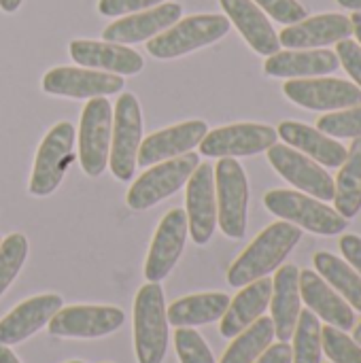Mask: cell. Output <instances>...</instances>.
<instances>
[{"instance_id": "cell-1", "label": "cell", "mask_w": 361, "mask_h": 363, "mask_svg": "<svg viewBox=\"0 0 361 363\" xmlns=\"http://www.w3.org/2000/svg\"><path fill=\"white\" fill-rule=\"evenodd\" d=\"M302 238V230L289 221H277L255 236L228 270V283L236 289L274 272Z\"/></svg>"}, {"instance_id": "cell-2", "label": "cell", "mask_w": 361, "mask_h": 363, "mask_svg": "<svg viewBox=\"0 0 361 363\" xmlns=\"http://www.w3.org/2000/svg\"><path fill=\"white\" fill-rule=\"evenodd\" d=\"M168 351V319L160 283H147L134 298V353L138 363H162Z\"/></svg>"}, {"instance_id": "cell-3", "label": "cell", "mask_w": 361, "mask_h": 363, "mask_svg": "<svg viewBox=\"0 0 361 363\" xmlns=\"http://www.w3.org/2000/svg\"><path fill=\"white\" fill-rule=\"evenodd\" d=\"M230 19L226 15H189L179 19L162 34L149 38L147 51L157 60H172L187 55L196 49L217 43L230 32Z\"/></svg>"}, {"instance_id": "cell-4", "label": "cell", "mask_w": 361, "mask_h": 363, "mask_svg": "<svg viewBox=\"0 0 361 363\" xmlns=\"http://www.w3.org/2000/svg\"><path fill=\"white\" fill-rule=\"evenodd\" d=\"M264 204L281 221H289L300 230L319 236H334L347 228V219L338 215L336 208L302 191L272 189L264 196Z\"/></svg>"}, {"instance_id": "cell-5", "label": "cell", "mask_w": 361, "mask_h": 363, "mask_svg": "<svg viewBox=\"0 0 361 363\" xmlns=\"http://www.w3.org/2000/svg\"><path fill=\"white\" fill-rule=\"evenodd\" d=\"M217 225L228 238H243L247 232L249 183L245 168L234 157H221L215 166Z\"/></svg>"}, {"instance_id": "cell-6", "label": "cell", "mask_w": 361, "mask_h": 363, "mask_svg": "<svg viewBox=\"0 0 361 363\" xmlns=\"http://www.w3.org/2000/svg\"><path fill=\"white\" fill-rule=\"evenodd\" d=\"M200 157L196 153H185L160 164H153L147 172H143L130 187L126 196V204L132 211H147L155 206L157 202L170 198L174 191H179L191 177V172L198 168Z\"/></svg>"}, {"instance_id": "cell-7", "label": "cell", "mask_w": 361, "mask_h": 363, "mask_svg": "<svg viewBox=\"0 0 361 363\" xmlns=\"http://www.w3.org/2000/svg\"><path fill=\"white\" fill-rule=\"evenodd\" d=\"M143 143V115L134 94H121L113 113L109 166L115 179L130 181L136 172L138 147Z\"/></svg>"}, {"instance_id": "cell-8", "label": "cell", "mask_w": 361, "mask_h": 363, "mask_svg": "<svg viewBox=\"0 0 361 363\" xmlns=\"http://www.w3.org/2000/svg\"><path fill=\"white\" fill-rule=\"evenodd\" d=\"M74 128L68 121H60L57 125H53L47 136L43 138L38 151H36V160H34V168H32V177H30V194L32 196H49L57 189V185L62 183L66 170L70 168L74 155Z\"/></svg>"}, {"instance_id": "cell-9", "label": "cell", "mask_w": 361, "mask_h": 363, "mask_svg": "<svg viewBox=\"0 0 361 363\" xmlns=\"http://www.w3.org/2000/svg\"><path fill=\"white\" fill-rule=\"evenodd\" d=\"M113 108L106 98H91L81 113L79 162L87 177H100L109 164Z\"/></svg>"}, {"instance_id": "cell-10", "label": "cell", "mask_w": 361, "mask_h": 363, "mask_svg": "<svg viewBox=\"0 0 361 363\" xmlns=\"http://www.w3.org/2000/svg\"><path fill=\"white\" fill-rule=\"evenodd\" d=\"M268 162L298 191L309 194L321 202L334 200V179L326 172L321 164L296 151L294 147L274 143L268 149Z\"/></svg>"}, {"instance_id": "cell-11", "label": "cell", "mask_w": 361, "mask_h": 363, "mask_svg": "<svg viewBox=\"0 0 361 363\" xmlns=\"http://www.w3.org/2000/svg\"><path fill=\"white\" fill-rule=\"evenodd\" d=\"M283 94L302 108L309 111H343L361 104V89L345 79L336 77H311L289 79L283 85Z\"/></svg>"}, {"instance_id": "cell-12", "label": "cell", "mask_w": 361, "mask_h": 363, "mask_svg": "<svg viewBox=\"0 0 361 363\" xmlns=\"http://www.w3.org/2000/svg\"><path fill=\"white\" fill-rule=\"evenodd\" d=\"M279 140L272 125L266 123H232L206 132L198 145L206 157H249L268 151Z\"/></svg>"}, {"instance_id": "cell-13", "label": "cell", "mask_w": 361, "mask_h": 363, "mask_svg": "<svg viewBox=\"0 0 361 363\" xmlns=\"http://www.w3.org/2000/svg\"><path fill=\"white\" fill-rule=\"evenodd\" d=\"M126 321V315L117 306H62L51 321L47 323V330L51 336L57 338H81V340H94L109 336L117 332Z\"/></svg>"}, {"instance_id": "cell-14", "label": "cell", "mask_w": 361, "mask_h": 363, "mask_svg": "<svg viewBox=\"0 0 361 363\" xmlns=\"http://www.w3.org/2000/svg\"><path fill=\"white\" fill-rule=\"evenodd\" d=\"M43 89L51 96L74 100H91L117 94L123 89V77L113 72H98L91 68L57 66L43 77Z\"/></svg>"}, {"instance_id": "cell-15", "label": "cell", "mask_w": 361, "mask_h": 363, "mask_svg": "<svg viewBox=\"0 0 361 363\" xmlns=\"http://www.w3.org/2000/svg\"><path fill=\"white\" fill-rule=\"evenodd\" d=\"M187 215L183 208H172L164 215V219L160 221L147 262H145V279L149 283H160L164 281L172 268L177 266L183 249H185V240H187Z\"/></svg>"}, {"instance_id": "cell-16", "label": "cell", "mask_w": 361, "mask_h": 363, "mask_svg": "<svg viewBox=\"0 0 361 363\" xmlns=\"http://www.w3.org/2000/svg\"><path fill=\"white\" fill-rule=\"evenodd\" d=\"M187 225L196 245H206L217 228V196H215V168L211 164H198L189 177L185 191Z\"/></svg>"}, {"instance_id": "cell-17", "label": "cell", "mask_w": 361, "mask_h": 363, "mask_svg": "<svg viewBox=\"0 0 361 363\" xmlns=\"http://www.w3.org/2000/svg\"><path fill=\"white\" fill-rule=\"evenodd\" d=\"M181 13H183V6L179 2H164L153 9L132 13V15L121 17L119 21H113L111 26L104 28L102 38L109 43H117V45L140 43L168 30L172 23L181 19Z\"/></svg>"}, {"instance_id": "cell-18", "label": "cell", "mask_w": 361, "mask_h": 363, "mask_svg": "<svg viewBox=\"0 0 361 363\" xmlns=\"http://www.w3.org/2000/svg\"><path fill=\"white\" fill-rule=\"evenodd\" d=\"M206 132H209V128H206V121H202V119L183 121V123H177L162 132H155L140 143L136 164L147 168L157 162H166V160L185 155L202 143Z\"/></svg>"}, {"instance_id": "cell-19", "label": "cell", "mask_w": 361, "mask_h": 363, "mask_svg": "<svg viewBox=\"0 0 361 363\" xmlns=\"http://www.w3.org/2000/svg\"><path fill=\"white\" fill-rule=\"evenodd\" d=\"M351 34L353 26L347 15L323 13L287 26L279 34V43L287 49H321L326 45L351 38Z\"/></svg>"}, {"instance_id": "cell-20", "label": "cell", "mask_w": 361, "mask_h": 363, "mask_svg": "<svg viewBox=\"0 0 361 363\" xmlns=\"http://www.w3.org/2000/svg\"><path fill=\"white\" fill-rule=\"evenodd\" d=\"M70 57L83 68L113 72L119 77L138 74L145 66V60L134 49L109 40L77 38L70 43Z\"/></svg>"}, {"instance_id": "cell-21", "label": "cell", "mask_w": 361, "mask_h": 363, "mask_svg": "<svg viewBox=\"0 0 361 363\" xmlns=\"http://www.w3.org/2000/svg\"><path fill=\"white\" fill-rule=\"evenodd\" d=\"M300 298L306 308L328 325L343 332H349L355 325V311L315 270H300Z\"/></svg>"}, {"instance_id": "cell-22", "label": "cell", "mask_w": 361, "mask_h": 363, "mask_svg": "<svg viewBox=\"0 0 361 363\" xmlns=\"http://www.w3.org/2000/svg\"><path fill=\"white\" fill-rule=\"evenodd\" d=\"M60 308L62 298L55 294L36 296L17 304L6 317L0 319V345L11 347L28 340L38 330H43Z\"/></svg>"}, {"instance_id": "cell-23", "label": "cell", "mask_w": 361, "mask_h": 363, "mask_svg": "<svg viewBox=\"0 0 361 363\" xmlns=\"http://www.w3.org/2000/svg\"><path fill=\"white\" fill-rule=\"evenodd\" d=\"M270 313L274 323V336L281 342H289L302 311L300 298V270L294 264H285L277 268L272 279V296H270Z\"/></svg>"}, {"instance_id": "cell-24", "label": "cell", "mask_w": 361, "mask_h": 363, "mask_svg": "<svg viewBox=\"0 0 361 363\" xmlns=\"http://www.w3.org/2000/svg\"><path fill=\"white\" fill-rule=\"evenodd\" d=\"M230 23L243 34L247 45L260 55H274L281 51L279 34L268 21L266 13L253 0H219Z\"/></svg>"}, {"instance_id": "cell-25", "label": "cell", "mask_w": 361, "mask_h": 363, "mask_svg": "<svg viewBox=\"0 0 361 363\" xmlns=\"http://www.w3.org/2000/svg\"><path fill=\"white\" fill-rule=\"evenodd\" d=\"M338 66V55L330 49H287L268 55L264 72L279 79H311L336 72Z\"/></svg>"}, {"instance_id": "cell-26", "label": "cell", "mask_w": 361, "mask_h": 363, "mask_svg": "<svg viewBox=\"0 0 361 363\" xmlns=\"http://www.w3.org/2000/svg\"><path fill=\"white\" fill-rule=\"evenodd\" d=\"M277 134L285 140V145L294 147L296 151L304 153L306 157L315 160L326 168L343 166L347 157V147L334 140L332 136L323 134L317 128H311L300 121H283L279 123Z\"/></svg>"}, {"instance_id": "cell-27", "label": "cell", "mask_w": 361, "mask_h": 363, "mask_svg": "<svg viewBox=\"0 0 361 363\" xmlns=\"http://www.w3.org/2000/svg\"><path fill=\"white\" fill-rule=\"evenodd\" d=\"M272 296V279L264 277L257 279L240 289V294L230 300L228 311L221 317L219 332L223 338H234L243 330H247L251 323H255L260 317H264Z\"/></svg>"}, {"instance_id": "cell-28", "label": "cell", "mask_w": 361, "mask_h": 363, "mask_svg": "<svg viewBox=\"0 0 361 363\" xmlns=\"http://www.w3.org/2000/svg\"><path fill=\"white\" fill-rule=\"evenodd\" d=\"M230 306L228 294L211 291V294H196L181 298L172 302L166 308L168 325L174 328H196V325H209L223 317V313Z\"/></svg>"}, {"instance_id": "cell-29", "label": "cell", "mask_w": 361, "mask_h": 363, "mask_svg": "<svg viewBox=\"0 0 361 363\" xmlns=\"http://www.w3.org/2000/svg\"><path fill=\"white\" fill-rule=\"evenodd\" d=\"M334 208L347 221L361 211V138H355L334 181Z\"/></svg>"}, {"instance_id": "cell-30", "label": "cell", "mask_w": 361, "mask_h": 363, "mask_svg": "<svg viewBox=\"0 0 361 363\" xmlns=\"http://www.w3.org/2000/svg\"><path fill=\"white\" fill-rule=\"evenodd\" d=\"M315 270L319 277H323L328 281V285L338 291L347 304L361 313V277L340 257H336L334 253L328 251H319L313 257Z\"/></svg>"}, {"instance_id": "cell-31", "label": "cell", "mask_w": 361, "mask_h": 363, "mask_svg": "<svg viewBox=\"0 0 361 363\" xmlns=\"http://www.w3.org/2000/svg\"><path fill=\"white\" fill-rule=\"evenodd\" d=\"M274 340V323L270 317H260L226 349L219 363H253Z\"/></svg>"}, {"instance_id": "cell-32", "label": "cell", "mask_w": 361, "mask_h": 363, "mask_svg": "<svg viewBox=\"0 0 361 363\" xmlns=\"http://www.w3.org/2000/svg\"><path fill=\"white\" fill-rule=\"evenodd\" d=\"M291 340V363H321V323L315 313L300 311Z\"/></svg>"}, {"instance_id": "cell-33", "label": "cell", "mask_w": 361, "mask_h": 363, "mask_svg": "<svg viewBox=\"0 0 361 363\" xmlns=\"http://www.w3.org/2000/svg\"><path fill=\"white\" fill-rule=\"evenodd\" d=\"M28 257V240L23 234H11L0 242V296L11 287Z\"/></svg>"}, {"instance_id": "cell-34", "label": "cell", "mask_w": 361, "mask_h": 363, "mask_svg": "<svg viewBox=\"0 0 361 363\" xmlns=\"http://www.w3.org/2000/svg\"><path fill=\"white\" fill-rule=\"evenodd\" d=\"M321 349L332 363H361V347L338 328H321Z\"/></svg>"}, {"instance_id": "cell-35", "label": "cell", "mask_w": 361, "mask_h": 363, "mask_svg": "<svg viewBox=\"0 0 361 363\" xmlns=\"http://www.w3.org/2000/svg\"><path fill=\"white\" fill-rule=\"evenodd\" d=\"M317 130L332 138H361V104L326 113L317 121Z\"/></svg>"}, {"instance_id": "cell-36", "label": "cell", "mask_w": 361, "mask_h": 363, "mask_svg": "<svg viewBox=\"0 0 361 363\" xmlns=\"http://www.w3.org/2000/svg\"><path fill=\"white\" fill-rule=\"evenodd\" d=\"M174 349L181 363H215V357L204 338L191 328H177Z\"/></svg>"}, {"instance_id": "cell-37", "label": "cell", "mask_w": 361, "mask_h": 363, "mask_svg": "<svg viewBox=\"0 0 361 363\" xmlns=\"http://www.w3.org/2000/svg\"><path fill=\"white\" fill-rule=\"evenodd\" d=\"M262 11H266L274 21L285 26L306 19V9L298 0H253Z\"/></svg>"}, {"instance_id": "cell-38", "label": "cell", "mask_w": 361, "mask_h": 363, "mask_svg": "<svg viewBox=\"0 0 361 363\" xmlns=\"http://www.w3.org/2000/svg\"><path fill=\"white\" fill-rule=\"evenodd\" d=\"M162 2L164 0H98V11L104 17H123L153 9Z\"/></svg>"}, {"instance_id": "cell-39", "label": "cell", "mask_w": 361, "mask_h": 363, "mask_svg": "<svg viewBox=\"0 0 361 363\" xmlns=\"http://www.w3.org/2000/svg\"><path fill=\"white\" fill-rule=\"evenodd\" d=\"M336 55L338 62L345 66V70L351 74L355 85L361 89V45L353 38H345L336 43Z\"/></svg>"}, {"instance_id": "cell-40", "label": "cell", "mask_w": 361, "mask_h": 363, "mask_svg": "<svg viewBox=\"0 0 361 363\" xmlns=\"http://www.w3.org/2000/svg\"><path fill=\"white\" fill-rule=\"evenodd\" d=\"M340 253L345 262L361 277V236L357 234H347L340 238Z\"/></svg>"}, {"instance_id": "cell-41", "label": "cell", "mask_w": 361, "mask_h": 363, "mask_svg": "<svg viewBox=\"0 0 361 363\" xmlns=\"http://www.w3.org/2000/svg\"><path fill=\"white\" fill-rule=\"evenodd\" d=\"M253 363H291V345L279 340L277 345H270Z\"/></svg>"}, {"instance_id": "cell-42", "label": "cell", "mask_w": 361, "mask_h": 363, "mask_svg": "<svg viewBox=\"0 0 361 363\" xmlns=\"http://www.w3.org/2000/svg\"><path fill=\"white\" fill-rule=\"evenodd\" d=\"M349 19H351V26H353V34H355L357 43L361 45V11H355Z\"/></svg>"}, {"instance_id": "cell-43", "label": "cell", "mask_w": 361, "mask_h": 363, "mask_svg": "<svg viewBox=\"0 0 361 363\" xmlns=\"http://www.w3.org/2000/svg\"><path fill=\"white\" fill-rule=\"evenodd\" d=\"M0 363H19V359L15 357V353L9 347L0 345Z\"/></svg>"}, {"instance_id": "cell-44", "label": "cell", "mask_w": 361, "mask_h": 363, "mask_svg": "<svg viewBox=\"0 0 361 363\" xmlns=\"http://www.w3.org/2000/svg\"><path fill=\"white\" fill-rule=\"evenodd\" d=\"M21 2H23V0H0V9H2L4 13H15V11L21 6Z\"/></svg>"}, {"instance_id": "cell-45", "label": "cell", "mask_w": 361, "mask_h": 363, "mask_svg": "<svg viewBox=\"0 0 361 363\" xmlns=\"http://www.w3.org/2000/svg\"><path fill=\"white\" fill-rule=\"evenodd\" d=\"M340 6L351 9V11H361V0H336Z\"/></svg>"}, {"instance_id": "cell-46", "label": "cell", "mask_w": 361, "mask_h": 363, "mask_svg": "<svg viewBox=\"0 0 361 363\" xmlns=\"http://www.w3.org/2000/svg\"><path fill=\"white\" fill-rule=\"evenodd\" d=\"M353 340L361 347V323L360 325H353Z\"/></svg>"}, {"instance_id": "cell-47", "label": "cell", "mask_w": 361, "mask_h": 363, "mask_svg": "<svg viewBox=\"0 0 361 363\" xmlns=\"http://www.w3.org/2000/svg\"><path fill=\"white\" fill-rule=\"evenodd\" d=\"M68 363H85V362H68Z\"/></svg>"}, {"instance_id": "cell-48", "label": "cell", "mask_w": 361, "mask_h": 363, "mask_svg": "<svg viewBox=\"0 0 361 363\" xmlns=\"http://www.w3.org/2000/svg\"><path fill=\"white\" fill-rule=\"evenodd\" d=\"M0 242H2V238H0Z\"/></svg>"}, {"instance_id": "cell-49", "label": "cell", "mask_w": 361, "mask_h": 363, "mask_svg": "<svg viewBox=\"0 0 361 363\" xmlns=\"http://www.w3.org/2000/svg\"><path fill=\"white\" fill-rule=\"evenodd\" d=\"M330 363H332V362H330Z\"/></svg>"}]
</instances>
